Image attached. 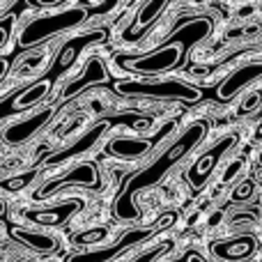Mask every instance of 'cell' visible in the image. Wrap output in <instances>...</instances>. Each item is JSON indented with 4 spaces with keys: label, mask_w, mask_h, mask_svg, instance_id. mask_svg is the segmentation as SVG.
<instances>
[{
    "label": "cell",
    "mask_w": 262,
    "mask_h": 262,
    "mask_svg": "<svg viewBox=\"0 0 262 262\" xmlns=\"http://www.w3.org/2000/svg\"><path fill=\"white\" fill-rule=\"evenodd\" d=\"M170 249H172L170 242H166V244H159L157 249H152V251H147V253H143L140 258H136L134 262H152V260H157L159 255H163L166 251H170Z\"/></svg>",
    "instance_id": "cb8c5ba5"
},
{
    "label": "cell",
    "mask_w": 262,
    "mask_h": 262,
    "mask_svg": "<svg viewBox=\"0 0 262 262\" xmlns=\"http://www.w3.org/2000/svg\"><path fill=\"white\" fill-rule=\"evenodd\" d=\"M108 124L106 122H99V124H95L92 129H88L85 134L81 136V138L76 140V143H72L69 147H64V149H60L58 154H53V157H49L46 159V163L49 166H60V163H64V161H69V159H74V157H81V154H85L90 147H95V143L104 136V131Z\"/></svg>",
    "instance_id": "9a60e30c"
},
{
    "label": "cell",
    "mask_w": 262,
    "mask_h": 262,
    "mask_svg": "<svg viewBox=\"0 0 262 262\" xmlns=\"http://www.w3.org/2000/svg\"><path fill=\"white\" fill-rule=\"evenodd\" d=\"M154 140L149 138H113L106 143V154L115 159H140L152 149Z\"/></svg>",
    "instance_id": "e0dca14e"
},
{
    "label": "cell",
    "mask_w": 262,
    "mask_h": 262,
    "mask_svg": "<svg viewBox=\"0 0 262 262\" xmlns=\"http://www.w3.org/2000/svg\"><path fill=\"white\" fill-rule=\"evenodd\" d=\"M12 237L16 242H21L23 246H28L30 251H37V253H55L58 251V239L49 232L41 230H28V228H14Z\"/></svg>",
    "instance_id": "ac0fdd59"
},
{
    "label": "cell",
    "mask_w": 262,
    "mask_h": 262,
    "mask_svg": "<svg viewBox=\"0 0 262 262\" xmlns=\"http://www.w3.org/2000/svg\"><path fill=\"white\" fill-rule=\"evenodd\" d=\"M115 90L124 97H147V99H170V101H184V104H195L200 101L203 92L195 90L193 85L177 78H140V81H120Z\"/></svg>",
    "instance_id": "3957f363"
},
{
    "label": "cell",
    "mask_w": 262,
    "mask_h": 262,
    "mask_svg": "<svg viewBox=\"0 0 262 262\" xmlns=\"http://www.w3.org/2000/svg\"><path fill=\"white\" fill-rule=\"evenodd\" d=\"M69 186H83V189H99L101 186V175H99V168L97 163L85 161V163H78L74 166L69 172H64L62 177H55V180L46 182L39 191L35 193L37 200H46L51 198L53 193L62 189H69Z\"/></svg>",
    "instance_id": "8992f818"
},
{
    "label": "cell",
    "mask_w": 262,
    "mask_h": 262,
    "mask_svg": "<svg viewBox=\"0 0 262 262\" xmlns=\"http://www.w3.org/2000/svg\"><path fill=\"white\" fill-rule=\"evenodd\" d=\"M46 60V53L44 51H35V53H28L26 58L21 60V62L16 64V74L18 76H30V74H35L37 69L44 64Z\"/></svg>",
    "instance_id": "d6986e66"
},
{
    "label": "cell",
    "mask_w": 262,
    "mask_h": 262,
    "mask_svg": "<svg viewBox=\"0 0 262 262\" xmlns=\"http://www.w3.org/2000/svg\"><path fill=\"white\" fill-rule=\"evenodd\" d=\"M235 143H237V136L235 134H228V136H223L221 140H216V143H214L209 149H205V152L200 154L198 159H195L193 166L189 168V172H186V180H189V184L193 186V189H200V186H203L205 182L209 180V175L214 172L216 163L221 161V159L226 157L228 152H230Z\"/></svg>",
    "instance_id": "52a82bcc"
},
{
    "label": "cell",
    "mask_w": 262,
    "mask_h": 262,
    "mask_svg": "<svg viewBox=\"0 0 262 262\" xmlns=\"http://www.w3.org/2000/svg\"><path fill=\"white\" fill-rule=\"evenodd\" d=\"M253 193H255V182L253 180H244V182H239V184L232 189L230 200L232 203H246V200L253 198Z\"/></svg>",
    "instance_id": "7402d4cb"
},
{
    "label": "cell",
    "mask_w": 262,
    "mask_h": 262,
    "mask_svg": "<svg viewBox=\"0 0 262 262\" xmlns=\"http://www.w3.org/2000/svg\"><path fill=\"white\" fill-rule=\"evenodd\" d=\"M244 168V159H235V161L230 163V166L226 168V172H223L221 177V184H228V182H232L237 175H239V170Z\"/></svg>",
    "instance_id": "d4e9b609"
},
{
    "label": "cell",
    "mask_w": 262,
    "mask_h": 262,
    "mask_svg": "<svg viewBox=\"0 0 262 262\" xmlns=\"http://www.w3.org/2000/svg\"><path fill=\"white\" fill-rule=\"evenodd\" d=\"M182 262H207V260H205L203 255L198 253V251H189V253L184 255V260H182Z\"/></svg>",
    "instance_id": "f1b7e54d"
},
{
    "label": "cell",
    "mask_w": 262,
    "mask_h": 262,
    "mask_svg": "<svg viewBox=\"0 0 262 262\" xmlns=\"http://www.w3.org/2000/svg\"><path fill=\"white\" fill-rule=\"evenodd\" d=\"M7 30H9V18H5L3 26H0V49H5V44H7Z\"/></svg>",
    "instance_id": "4316f807"
},
{
    "label": "cell",
    "mask_w": 262,
    "mask_h": 262,
    "mask_svg": "<svg viewBox=\"0 0 262 262\" xmlns=\"http://www.w3.org/2000/svg\"><path fill=\"white\" fill-rule=\"evenodd\" d=\"M108 81H111V74H108V69H106V62L99 58V55H92V58L88 60V64L83 67V74H81V76L74 78V81H69L67 85H64V90H62V101L72 99L74 95L83 92L85 88L99 85V83H108Z\"/></svg>",
    "instance_id": "8fae6325"
},
{
    "label": "cell",
    "mask_w": 262,
    "mask_h": 262,
    "mask_svg": "<svg viewBox=\"0 0 262 262\" xmlns=\"http://www.w3.org/2000/svg\"><path fill=\"white\" fill-rule=\"evenodd\" d=\"M108 237L106 228H88V230L74 235V244L76 246H97L99 242H104Z\"/></svg>",
    "instance_id": "ffe728a7"
},
{
    "label": "cell",
    "mask_w": 262,
    "mask_h": 262,
    "mask_svg": "<svg viewBox=\"0 0 262 262\" xmlns=\"http://www.w3.org/2000/svg\"><path fill=\"white\" fill-rule=\"evenodd\" d=\"M260 104H262V90H251L249 95L242 99L237 113H239V115H249V113H253L255 108H260Z\"/></svg>",
    "instance_id": "603a6c76"
},
{
    "label": "cell",
    "mask_w": 262,
    "mask_h": 262,
    "mask_svg": "<svg viewBox=\"0 0 262 262\" xmlns=\"http://www.w3.org/2000/svg\"><path fill=\"white\" fill-rule=\"evenodd\" d=\"M172 0H147V3L140 7V12L136 14V18H134V23L124 30V41H136L140 35H143V30L147 26H152L154 21H157L159 16L163 14V9L170 5Z\"/></svg>",
    "instance_id": "2e32d148"
},
{
    "label": "cell",
    "mask_w": 262,
    "mask_h": 262,
    "mask_svg": "<svg viewBox=\"0 0 262 262\" xmlns=\"http://www.w3.org/2000/svg\"><path fill=\"white\" fill-rule=\"evenodd\" d=\"M30 5H35V7H55V5H60L62 0H28Z\"/></svg>",
    "instance_id": "83f0119b"
},
{
    "label": "cell",
    "mask_w": 262,
    "mask_h": 262,
    "mask_svg": "<svg viewBox=\"0 0 262 262\" xmlns=\"http://www.w3.org/2000/svg\"><path fill=\"white\" fill-rule=\"evenodd\" d=\"M177 221V212H166L159 216V221L154 223L152 228H143V230H134L129 235H124L120 242H115L113 246H106V249H95V251H83V253H74L69 255L67 262H111L113 258H118L120 253L129 249V246H136L140 242H145L147 237H152L154 232L166 230V228H172Z\"/></svg>",
    "instance_id": "5b68a950"
},
{
    "label": "cell",
    "mask_w": 262,
    "mask_h": 262,
    "mask_svg": "<svg viewBox=\"0 0 262 262\" xmlns=\"http://www.w3.org/2000/svg\"><path fill=\"white\" fill-rule=\"evenodd\" d=\"M260 78H262V60L246 62L223 78L221 85L216 88V97L221 101H230V99H235L239 92H244L246 88L253 85L255 81H260Z\"/></svg>",
    "instance_id": "9c48e42d"
},
{
    "label": "cell",
    "mask_w": 262,
    "mask_h": 262,
    "mask_svg": "<svg viewBox=\"0 0 262 262\" xmlns=\"http://www.w3.org/2000/svg\"><path fill=\"white\" fill-rule=\"evenodd\" d=\"M255 221V214H249V212H237L230 216V223L237 226V223H253Z\"/></svg>",
    "instance_id": "484cf974"
},
{
    "label": "cell",
    "mask_w": 262,
    "mask_h": 262,
    "mask_svg": "<svg viewBox=\"0 0 262 262\" xmlns=\"http://www.w3.org/2000/svg\"><path fill=\"white\" fill-rule=\"evenodd\" d=\"M104 37H106L104 30H90V32H85V35H74L72 39H69L67 44L60 49V55H58V60H55V64H53V69H51V72H53L55 76H58V74H62V72H67V69L74 64V60L81 55V51L85 49V46L97 44V41H101Z\"/></svg>",
    "instance_id": "5bb4252c"
},
{
    "label": "cell",
    "mask_w": 262,
    "mask_h": 262,
    "mask_svg": "<svg viewBox=\"0 0 262 262\" xmlns=\"http://www.w3.org/2000/svg\"><path fill=\"white\" fill-rule=\"evenodd\" d=\"M207 129L209 127H207L205 120L191 122L189 127L180 134V138H177L175 143H172L170 147H168L166 152L152 163V166H147L145 170L136 172V175L127 182V186L122 189V193L118 195V200H115V205H113L115 216H118L120 221H138L140 212H138L136 200H134L136 193H140L143 189H149V186L159 184V182L163 180V175H166L172 166H177V163H180L182 159L195 147V145L203 143V138L207 136Z\"/></svg>",
    "instance_id": "6da1fadb"
},
{
    "label": "cell",
    "mask_w": 262,
    "mask_h": 262,
    "mask_svg": "<svg viewBox=\"0 0 262 262\" xmlns=\"http://www.w3.org/2000/svg\"><path fill=\"white\" fill-rule=\"evenodd\" d=\"M81 209H83L81 198H69V200H64V203H58L46 209H26L23 216L30 223H37V226L58 228V226H62V223H67L69 219H72L74 214H78Z\"/></svg>",
    "instance_id": "30bf717a"
},
{
    "label": "cell",
    "mask_w": 262,
    "mask_h": 262,
    "mask_svg": "<svg viewBox=\"0 0 262 262\" xmlns=\"http://www.w3.org/2000/svg\"><path fill=\"white\" fill-rule=\"evenodd\" d=\"M53 81H55V74L51 72L49 76L39 78L37 83H32V85H28L26 90H21L12 101H7V104H5V115H9V113H23V111H30L32 106H37L51 92V88H53Z\"/></svg>",
    "instance_id": "4fadbf2b"
},
{
    "label": "cell",
    "mask_w": 262,
    "mask_h": 262,
    "mask_svg": "<svg viewBox=\"0 0 262 262\" xmlns=\"http://www.w3.org/2000/svg\"><path fill=\"white\" fill-rule=\"evenodd\" d=\"M255 140H262V122L258 124V129H255Z\"/></svg>",
    "instance_id": "f546056e"
},
{
    "label": "cell",
    "mask_w": 262,
    "mask_h": 262,
    "mask_svg": "<svg viewBox=\"0 0 262 262\" xmlns=\"http://www.w3.org/2000/svg\"><path fill=\"white\" fill-rule=\"evenodd\" d=\"M55 111H58L55 106H46V108H39V111H35V113L26 115L23 120H16V122L7 124V127L3 129V140L7 145L28 143L32 136H37L44 127H49V122L55 118Z\"/></svg>",
    "instance_id": "ba28073f"
},
{
    "label": "cell",
    "mask_w": 262,
    "mask_h": 262,
    "mask_svg": "<svg viewBox=\"0 0 262 262\" xmlns=\"http://www.w3.org/2000/svg\"><path fill=\"white\" fill-rule=\"evenodd\" d=\"M172 39L161 44L159 49L149 51L143 55H120L118 64L127 72H134L138 76H159L177 69L186 58V51L193 44H198L200 39L212 35V21L207 16H195L191 21H186L184 26H180L172 32Z\"/></svg>",
    "instance_id": "7a4b0ae2"
},
{
    "label": "cell",
    "mask_w": 262,
    "mask_h": 262,
    "mask_svg": "<svg viewBox=\"0 0 262 262\" xmlns=\"http://www.w3.org/2000/svg\"><path fill=\"white\" fill-rule=\"evenodd\" d=\"M88 18V9L83 7H72L64 9L58 14H44V16H37L32 21H28L26 26L18 30L16 44L21 49H30V46L46 41L49 37L60 35V32H67L72 28H76L78 23H83Z\"/></svg>",
    "instance_id": "277c9868"
},
{
    "label": "cell",
    "mask_w": 262,
    "mask_h": 262,
    "mask_svg": "<svg viewBox=\"0 0 262 262\" xmlns=\"http://www.w3.org/2000/svg\"><path fill=\"white\" fill-rule=\"evenodd\" d=\"M35 177H37V170H28L16 177H7V180H3V189L5 191H21V189H26Z\"/></svg>",
    "instance_id": "44dd1931"
},
{
    "label": "cell",
    "mask_w": 262,
    "mask_h": 262,
    "mask_svg": "<svg viewBox=\"0 0 262 262\" xmlns=\"http://www.w3.org/2000/svg\"><path fill=\"white\" fill-rule=\"evenodd\" d=\"M260 242L255 235H237L230 237V239H223L216 242L212 246V253L216 255L219 260H226V262H237V260H246L258 251Z\"/></svg>",
    "instance_id": "7c38bea8"
}]
</instances>
